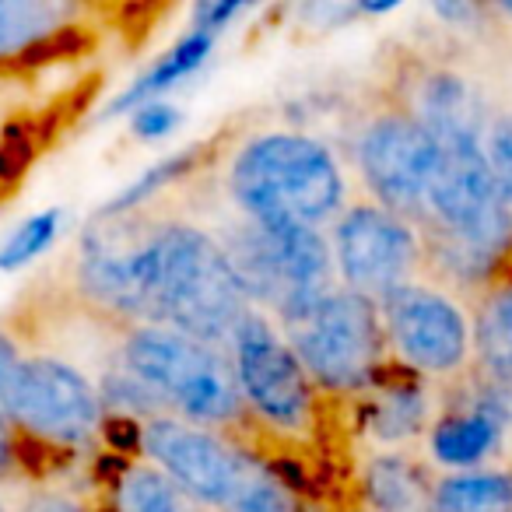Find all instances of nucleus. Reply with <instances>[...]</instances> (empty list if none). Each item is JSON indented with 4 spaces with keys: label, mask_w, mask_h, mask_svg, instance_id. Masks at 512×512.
<instances>
[{
    "label": "nucleus",
    "mask_w": 512,
    "mask_h": 512,
    "mask_svg": "<svg viewBox=\"0 0 512 512\" xmlns=\"http://www.w3.org/2000/svg\"><path fill=\"white\" fill-rule=\"evenodd\" d=\"M225 197L246 221L320 232L351 204L337 151L323 137L288 127L260 130L235 144L225 162Z\"/></svg>",
    "instance_id": "obj_1"
},
{
    "label": "nucleus",
    "mask_w": 512,
    "mask_h": 512,
    "mask_svg": "<svg viewBox=\"0 0 512 512\" xmlns=\"http://www.w3.org/2000/svg\"><path fill=\"white\" fill-rule=\"evenodd\" d=\"M4 418L25 446L36 481L43 460L71 463L106 449V407L78 362L53 351H25L4 393Z\"/></svg>",
    "instance_id": "obj_2"
},
{
    "label": "nucleus",
    "mask_w": 512,
    "mask_h": 512,
    "mask_svg": "<svg viewBox=\"0 0 512 512\" xmlns=\"http://www.w3.org/2000/svg\"><path fill=\"white\" fill-rule=\"evenodd\" d=\"M249 313L253 306L211 228L183 218H162L155 302L148 323L228 351Z\"/></svg>",
    "instance_id": "obj_3"
},
{
    "label": "nucleus",
    "mask_w": 512,
    "mask_h": 512,
    "mask_svg": "<svg viewBox=\"0 0 512 512\" xmlns=\"http://www.w3.org/2000/svg\"><path fill=\"white\" fill-rule=\"evenodd\" d=\"M116 362L141 379L172 418L225 435L249 425L225 348L193 341L158 323H137L120 330Z\"/></svg>",
    "instance_id": "obj_4"
},
{
    "label": "nucleus",
    "mask_w": 512,
    "mask_h": 512,
    "mask_svg": "<svg viewBox=\"0 0 512 512\" xmlns=\"http://www.w3.org/2000/svg\"><path fill=\"white\" fill-rule=\"evenodd\" d=\"M214 239L225 249L228 264L256 313L274 323L302 313L337 288L334 256L327 232L302 225H260L235 218Z\"/></svg>",
    "instance_id": "obj_5"
},
{
    "label": "nucleus",
    "mask_w": 512,
    "mask_h": 512,
    "mask_svg": "<svg viewBox=\"0 0 512 512\" xmlns=\"http://www.w3.org/2000/svg\"><path fill=\"white\" fill-rule=\"evenodd\" d=\"M278 327L327 404H351L390 369L379 306L341 285Z\"/></svg>",
    "instance_id": "obj_6"
},
{
    "label": "nucleus",
    "mask_w": 512,
    "mask_h": 512,
    "mask_svg": "<svg viewBox=\"0 0 512 512\" xmlns=\"http://www.w3.org/2000/svg\"><path fill=\"white\" fill-rule=\"evenodd\" d=\"M158 232L162 218L148 211L95 218L74 249L71 292L95 320L116 330L151 320L158 278Z\"/></svg>",
    "instance_id": "obj_7"
},
{
    "label": "nucleus",
    "mask_w": 512,
    "mask_h": 512,
    "mask_svg": "<svg viewBox=\"0 0 512 512\" xmlns=\"http://www.w3.org/2000/svg\"><path fill=\"white\" fill-rule=\"evenodd\" d=\"M379 306L390 365L414 379L449 390L474 369V316L470 299L418 278L400 285Z\"/></svg>",
    "instance_id": "obj_8"
},
{
    "label": "nucleus",
    "mask_w": 512,
    "mask_h": 512,
    "mask_svg": "<svg viewBox=\"0 0 512 512\" xmlns=\"http://www.w3.org/2000/svg\"><path fill=\"white\" fill-rule=\"evenodd\" d=\"M228 355L249 425L285 442H313L320 435L327 400L271 316L253 309L228 344Z\"/></svg>",
    "instance_id": "obj_9"
},
{
    "label": "nucleus",
    "mask_w": 512,
    "mask_h": 512,
    "mask_svg": "<svg viewBox=\"0 0 512 512\" xmlns=\"http://www.w3.org/2000/svg\"><path fill=\"white\" fill-rule=\"evenodd\" d=\"M351 165L365 186V197L400 218L425 225L428 197L439 176L442 151L418 120L393 99L379 102L351 130Z\"/></svg>",
    "instance_id": "obj_10"
},
{
    "label": "nucleus",
    "mask_w": 512,
    "mask_h": 512,
    "mask_svg": "<svg viewBox=\"0 0 512 512\" xmlns=\"http://www.w3.org/2000/svg\"><path fill=\"white\" fill-rule=\"evenodd\" d=\"M337 285L379 302L407 281L425 278V235L414 221L362 197L327 232Z\"/></svg>",
    "instance_id": "obj_11"
},
{
    "label": "nucleus",
    "mask_w": 512,
    "mask_h": 512,
    "mask_svg": "<svg viewBox=\"0 0 512 512\" xmlns=\"http://www.w3.org/2000/svg\"><path fill=\"white\" fill-rule=\"evenodd\" d=\"M253 446L214 428L158 414L137 425V456L158 467L204 512H225Z\"/></svg>",
    "instance_id": "obj_12"
},
{
    "label": "nucleus",
    "mask_w": 512,
    "mask_h": 512,
    "mask_svg": "<svg viewBox=\"0 0 512 512\" xmlns=\"http://www.w3.org/2000/svg\"><path fill=\"white\" fill-rule=\"evenodd\" d=\"M390 99L411 120H418L439 148L484 144L491 120H495L484 88L467 74L442 64H414L400 71Z\"/></svg>",
    "instance_id": "obj_13"
},
{
    "label": "nucleus",
    "mask_w": 512,
    "mask_h": 512,
    "mask_svg": "<svg viewBox=\"0 0 512 512\" xmlns=\"http://www.w3.org/2000/svg\"><path fill=\"white\" fill-rule=\"evenodd\" d=\"M439 386L386 369L362 397L351 400L355 432L372 449H418L439 411Z\"/></svg>",
    "instance_id": "obj_14"
},
{
    "label": "nucleus",
    "mask_w": 512,
    "mask_h": 512,
    "mask_svg": "<svg viewBox=\"0 0 512 512\" xmlns=\"http://www.w3.org/2000/svg\"><path fill=\"white\" fill-rule=\"evenodd\" d=\"M509 442L512 435L505 432L502 421L460 379L456 386L442 390L435 421L421 442V456L439 467V474H460V470L498 467L495 460Z\"/></svg>",
    "instance_id": "obj_15"
},
{
    "label": "nucleus",
    "mask_w": 512,
    "mask_h": 512,
    "mask_svg": "<svg viewBox=\"0 0 512 512\" xmlns=\"http://www.w3.org/2000/svg\"><path fill=\"white\" fill-rule=\"evenodd\" d=\"M85 18L71 0H0V74L50 60L85 32Z\"/></svg>",
    "instance_id": "obj_16"
},
{
    "label": "nucleus",
    "mask_w": 512,
    "mask_h": 512,
    "mask_svg": "<svg viewBox=\"0 0 512 512\" xmlns=\"http://www.w3.org/2000/svg\"><path fill=\"white\" fill-rule=\"evenodd\" d=\"M435 477L439 470L418 449H365L355 470L369 512H432Z\"/></svg>",
    "instance_id": "obj_17"
},
{
    "label": "nucleus",
    "mask_w": 512,
    "mask_h": 512,
    "mask_svg": "<svg viewBox=\"0 0 512 512\" xmlns=\"http://www.w3.org/2000/svg\"><path fill=\"white\" fill-rule=\"evenodd\" d=\"M214 46H218V36L204 29H186L148 71H141L106 109H102V120H116V116H130L134 109L148 106L155 99H165V92L179 85V81L193 78L200 67L211 60Z\"/></svg>",
    "instance_id": "obj_18"
},
{
    "label": "nucleus",
    "mask_w": 512,
    "mask_h": 512,
    "mask_svg": "<svg viewBox=\"0 0 512 512\" xmlns=\"http://www.w3.org/2000/svg\"><path fill=\"white\" fill-rule=\"evenodd\" d=\"M95 512H204L186 491H179L158 467L141 456H120L102 484V505Z\"/></svg>",
    "instance_id": "obj_19"
},
{
    "label": "nucleus",
    "mask_w": 512,
    "mask_h": 512,
    "mask_svg": "<svg viewBox=\"0 0 512 512\" xmlns=\"http://www.w3.org/2000/svg\"><path fill=\"white\" fill-rule=\"evenodd\" d=\"M432 512H512V470L481 467L439 474L432 488Z\"/></svg>",
    "instance_id": "obj_20"
},
{
    "label": "nucleus",
    "mask_w": 512,
    "mask_h": 512,
    "mask_svg": "<svg viewBox=\"0 0 512 512\" xmlns=\"http://www.w3.org/2000/svg\"><path fill=\"white\" fill-rule=\"evenodd\" d=\"M207 158H211V144L200 141V144L183 148L179 155H169V158H162V162L148 165V169H144L134 183H127L120 193H113V197H109L106 204L95 211V218H120V214L148 211L151 200L162 197L169 186L183 183V179H190L193 172L207 169V165H204Z\"/></svg>",
    "instance_id": "obj_21"
},
{
    "label": "nucleus",
    "mask_w": 512,
    "mask_h": 512,
    "mask_svg": "<svg viewBox=\"0 0 512 512\" xmlns=\"http://www.w3.org/2000/svg\"><path fill=\"white\" fill-rule=\"evenodd\" d=\"M474 316V362L512 365V281L498 278L470 299Z\"/></svg>",
    "instance_id": "obj_22"
},
{
    "label": "nucleus",
    "mask_w": 512,
    "mask_h": 512,
    "mask_svg": "<svg viewBox=\"0 0 512 512\" xmlns=\"http://www.w3.org/2000/svg\"><path fill=\"white\" fill-rule=\"evenodd\" d=\"M64 207H46V211L29 214L25 221H18L4 239H0V274H15L22 267H29L32 260L46 253L53 242L64 232Z\"/></svg>",
    "instance_id": "obj_23"
},
{
    "label": "nucleus",
    "mask_w": 512,
    "mask_h": 512,
    "mask_svg": "<svg viewBox=\"0 0 512 512\" xmlns=\"http://www.w3.org/2000/svg\"><path fill=\"white\" fill-rule=\"evenodd\" d=\"M467 390L495 414L512 435V365H477L467 372Z\"/></svg>",
    "instance_id": "obj_24"
},
{
    "label": "nucleus",
    "mask_w": 512,
    "mask_h": 512,
    "mask_svg": "<svg viewBox=\"0 0 512 512\" xmlns=\"http://www.w3.org/2000/svg\"><path fill=\"white\" fill-rule=\"evenodd\" d=\"M8 502H11V512H95V505H88L85 498L74 488H67V484H53V477L11 491Z\"/></svg>",
    "instance_id": "obj_25"
},
{
    "label": "nucleus",
    "mask_w": 512,
    "mask_h": 512,
    "mask_svg": "<svg viewBox=\"0 0 512 512\" xmlns=\"http://www.w3.org/2000/svg\"><path fill=\"white\" fill-rule=\"evenodd\" d=\"M179 123H183V109L169 99H155L130 113V134L137 141H165L169 134H176Z\"/></svg>",
    "instance_id": "obj_26"
},
{
    "label": "nucleus",
    "mask_w": 512,
    "mask_h": 512,
    "mask_svg": "<svg viewBox=\"0 0 512 512\" xmlns=\"http://www.w3.org/2000/svg\"><path fill=\"white\" fill-rule=\"evenodd\" d=\"M246 11H249V4H242V0H200L197 8H193L190 29H204V32L221 36V32L239 15H246Z\"/></svg>",
    "instance_id": "obj_27"
},
{
    "label": "nucleus",
    "mask_w": 512,
    "mask_h": 512,
    "mask_svg": "<svg viewBox=\"0 0 512 512\" xmlns=\"http://www.w3.org/2000/svg\"><path fill=\"white\" fill-rule=\"evenodd\" d=\"M25 351H29V344H25L22 330L11 320H0V414H4V393H8L11 376H15Z\"/></svg>",
    "instance_id": "obj_28"
},
{
    "label": "nucleus",
    "mask_w": 512,
    "mask_h": 512,
    "mask_svg": "<svg viewBox=\"0 0 512 512\" xmlns=\"http://www.w3.org/2000/svg\"><path fill=\"white\" fill-rule=\"evenodd\" d=\"M25 162H18L15 158V141H11V127L8 120H4V113H0V193L11 186V172H22ZM4 200V197H0Z\"/></svg>",
    "instance_id": "obj_29"
},
{
    "label": "nucleus",
    "mask_w": 512,
    "mask_h": 512,
    "mask_svg": "<svg viewBox=\"0 0 512 512\" xmlns=\"http://www.w3.org/2000/svg\"><path fill=\"white\" fill-rule=\"evenodd\" d=\"M491 18H505V22H512V0H505V4H491Z\"/></svg>",
    "instance_id": "obj_30"
}]
</instances>
